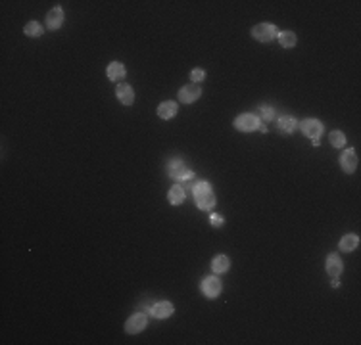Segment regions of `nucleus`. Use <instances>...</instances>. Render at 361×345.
Wrapping results in <instances>:
<instances>
[{
    "label": "nucleus",
    "instance_id": "obj_2",
    "mask_svg": "<svg viewBox=\"0 0 361 345\" xmlns=\"http://www.w3.org/2000/svg\"><path fill=\"white\" fill-rule=\"evenodd\" d=\"M279 35V29L275 27L273 23H260V25H255L252 29V37L255 40H260V42H269V40H273L275 37Z\"/></svg>",
    "mask_w": 361,
    "mask_h": 345
},
{
    "label": "nucleus",
    "instance_id": "obj_22",
    "mask_svg": "<svg viewBox=\"0 0 361 345\" xmlns=\"http://www.w3.org/2000/svg\"><path fill=\"white\" fill-rule=\"evenodd\" d=\"M329 140H331V144L334 148H342V146L346 144V134L342 133V131H332V133L329 134Z\"/></svg>",
    "mask_w": 361,
    "mask_h": 345
},
{
    "label": "nucleus",
    "instance_id": "obj_14",
    "mask_svg": "<svg viewBox=\"0 0 361 345\" xmlns=\"http://www.w3.org/2000/svg\"><path fill=\"white\" fill-rule=\"evenodd\" d=\"M106 75L110 81H123L125 75H127V71H125V66L121 62H112L106 69Z\"/></svg>",
    "mask_w": 361,
    "mask_h": 345
},
{
    "label": "nucleus",
    "instance_id": "obj_23",
    "mask_svg": "<svg viewBox=\"0 0 361 345\" xmlns=\"http://www.w3.org/2000/svg\"><path fill=\"white\" fill-rule=\"evenodd\" d=\"M204 79H205L204 69H192V71H190V81H192L194 85H200Z\"/></svg>",
    "mask_w": 361,
    "mask_h": 345
},
{
    "label": "nucleus",
    "instance_id": "obj_25",
    "mask_svg": "<svg viewBox=\"0 0 361 345\" xmlns=\"http://www.w3.org/2000/svg\"><path fill=\"white\" fill-rule=\"evenodd\" d=\"M260 115H262L264 121H271V119L275 117V109L273 107H269V105H264V107L260 109Z\"/></svg>",
    "mask_w": 361,
    "mask_h": 345
},
{
    "label": "nucleus",
    "instance_id": "obj_1",
    "mask_svg": "<svg viewBox=\"0 0 361 345\" xmlns=\"http://www.w3.org/2000/svg\"><path fill=\"white\" fill-rule=\"evenodd\" d=\"M260 125H262V121L254 113H242L234 119V129L242 131V133H252L255 129H260Z\"/></svg>",
    "mask_w": 361,
    "mask_h": 345
},
{
    "label": "nucleus",
    "instance_id": "obj_20",
    "mask_svg": "<svg viewBox=\"0 0 361 345\" xmlns=\"http://www.w3.org/2000/svg\"><path fill=\"white\" fill-rule=\"evenodd\" d=\"M277 37H279V42H281V46L283 48L296 46V35H294L292 31H283V33H279Z\"/></svg>",
    "mask_w": 361,
    "mask_h": 345
},
{
    "label": "nucleus",
    "instance_id": "obj_10",
    "mask_svg": "<svg viewBox=\"0 0 361 345\" xmlns=\"http://www.w3.org/2000/svg\"><path fill=\"white\" fill-rule=\"evenodd\" d=\"M196 205L202 211H212L215 205V194L212 190H205L202 194H196Z\"/></svg>",
    "mask_w": 361,
    "mask_h": 345
},
{
    "label": "nucleus",
    "instance_id": "obj_4",
    "mask_svg": "<svg viewBox=\"0 0 361 345\" xmlns=\"http://www.w3.org/2000/svg\"><path fill=\"white\" fill-rule=\"evenodd\" d=\"M300 127H302L303 134H305L307 138H312V140H319V138H321L323 123L319 119H305V121L300 123Z\"/></svg>",
    "mask_w": 361,
    "mask_h": 345
},
{
    "label": "nucleus",
    "instance_id": "obj_16",
    "mask_svg": "<svg viewBox=\"0 0 361 345\" xmlns=\"http://www.w3.org/2000/svg\"><path fill=\"white\" fill-rule=\"evenodd\" d=\"M277 127H279V131L284 134H290L296 131V127H298V121L294 119L292 115H283V117H279V121H277Z\"/></svg>",
    "mask_w": 361,
    "mask_h": 345
},
{
    "label": "nucleus",
    "instance_id": "obj_18",
    "mask_svg": "<svg viewBox=\"0 0 361 345\" xmlns=\"http://www.w3.org/2000/svg\"><path fill=\"white\" fill-rule=\"evenodd\" d=\"M357 246H359V236H357V234H346V236L340 240V244H338L340 251H346V253L357 249Z\"/></svg>",
    "mask_w": 361,
    "mask_h": 345
},
{
    "label": "nucleus",
    "instance_id": "obj_5",
    "mask_svg": "<svg viewBox=\"0 0 361 345\" xmlns=\"http://www.w3.org/2000/svg\"><path fill=\"white\" fill-rule=\"evenodd\" d=\"M221 290H223V286H221V280L217 276H205L202 280V292H204L205 297L214 299L221 294Z\"/></svg>",
    "mask_w": 361,
    "mask_h": 345
},
{
    "label": "nucleus",
    "instance_id": "obj_21",
    "mask_svg": "<svg viewBox=\"0 0 361 345\" xmlns=\"http://www.w3.org/2000/svg\"><path fill=\"white\" fill-rule=\"evenodd\" d=\"M23 33L27 35V37H40L42 35V25H40L39 21H29L25 27H23Z\"/></svg>",
    "mask_w": 361,
    "mask_h": 345
},
{
    "label": "nucleus",
    "instance_id": "obj_7",
    "mask_svg": "<svg viewBox=\"0 0 361 345\" xmlns=\"http://www.w3.org/2000/svg\"><path fill=\"white\" fill-rule=\"evenodd\" d=\"M116 96L123 105H131L135 102V90L129 83H119L116 86Z\"/></svg>",
    "mask_w": 361,
    "mask_h": 345
},
{
    "label": "nucleus",
    "instance_id": "obj_8",
    "mask_svg": "<svg viewBox=\"0 0 361 345\" xmlns=\"http://www.w3.org/2000/svg\"><path fill=\"white\" fill-rule=\"evenodd\" d=\"M340 165H342V169H344V172H350V175L357 169V153H355L353 148H348L346 152L342 153Z\"/></svg>",
    "mask_w": 361,
    "mask_h": 345
},
{
    "label": "nucleus",
    "instance_id": "obj_17",
    "mask_svg": "<svg viewBox=\"0 0 361 345\" xmlns=\"http://www.w3.org/2000/svg\"><path fill=\"white\" fill-rule=\"evenodd\" d=\"M231 268V259L227 255H215L214 261H212V270L215 274H223Z\"/></svg>",
    "mask_w": 361,
    "mask_h": 345
},
{
    "label": "nucleus",
    "instance_id": "obj_12",
    "mask_svg": "<svg viewBox=\"0 0 361 345\" xmlns=\"http://www.w3.org/2000/svg\"><path fill=\"white\" fill-rule=\"evenodd\" d=\"M186 169H188V167L185 165V161L179 159V157H173V159L167 161V175H169L171 179H175V181L181 179V175H183Z\"/></svg>",
    "mask_w": 361,
    "mask_h": 345
},
{
    "label": "nucleus",
    "instance_id": "obj_15",
    "mask_svg": "<svg viewBox=\"0 0 361 345\" xmlns=\"http://www.w3.org/2000/svg\"><path fill=\"white\" fill-rule=\"evenodd\" d=\"M177 111H179V105H177V102H164V104L158 105V117L160 119H171V117H175Z\"/></svg>",
    "mask_w": 361,
    "mask_h": 345
},
{
    "label": "nucleus",
    "instance_id": "obj_26",
    "mask_svg": "<svg viewBox=\"0 0 361 345\" xmlns=\"http://www.w3.org/2000/svg\"><path fill=\"white\" fill-rule=\"evenodd\" d=\"M223 222H225V219L219 215V213H212L210 215V224L212 226H215V228H219V226H223Z\"/></svg>",
    "mask_w": 361,
    "mask_h": 345
},
{
    "label": "nucleus",
    "instance_id": "obj_19",
    "mask_svg": "<svg viewBox=\"0 0 361 345\" xmlns=\"http://www.w3.org/2000/svg\"><path fill=\"white\" fill-rule=\"evenodd\" d=\"M167 200H169L171 205H181V203L185 201V188H183L181 184H175V186L169 190V194H167Z\"/></svg>",
    "mask_w": 361,
    "mask_h": 345
},
{
    "label": "nucleus",
    "instance_id": "obj_24",
    "mask_svg": "<svg viewBox=\"0 0 361 345\" xmlns=\"http://www.w3.org/2000/svg\"><path fill=\"white\" fill-rule=\"evenodd\" d=\"M205 190H212V184H210L208 181H198L194 186H192L194 196H196V194H202V192H205Z\"/></svg>",
    "mask_w": 361,
    "mask_h": 345
},
{
    "label": "nucleus",
    "instance_id": "obj_6",
    "mask_svg": "<svg viewBox=\"0 0 361 345\" xmlns=\"http://www.w3.org/2000/svg\"><path fill=\"white\" fill-rule=\"evenodd\" d=\"M200 94H202V88H200V85H194V83H190V85L183 86L181 90H179V100L183 102V104H192V102H196L198 98H200Z\"/></svg>",
    "mask_w": 361,
    "mask_h": 345
},
{
    "label": "nucleus",
    "instance_id": "obj_11",
    "mask_svg": "<svg viewBox=\"0 0 361 345\" xmlns=\"http://www.w3.org/2000/svg\"><path fill=\"white\" fill-rule=\"evenodd\" d=\"M62 23H64V10L60 8V6H56V8H52L46 14V25H48V29H52V31H58L60 27H62Z\"/></svg>",
    "mask_w": 361,
    "mask_h": 345
},
{
    "label": "nucleus",
    "instance_id": "obj_13",
    "mask_svg": "<svg viewBox=\"0 0 361 345\" xmlns=\"http://www.w3.org/2000/svg\"><path fill=\"white\" fill-rule=\"evenodd\" d=\"M327 272L331 278H338L342 272V259L338 253H329L327 257Z\"/></svg>",
    "mask_w": 361,
    "mask_h": 345
},
{
    "label": "nucleus",
    "instance_id": "obj_27",
    "mask_svg": "<svg viewBox=\"0 0 361 345\" xmlns=\"http://www.w3.org/2000/svg\"><path fill=\"white\" fill-rule=\"evenodd\" d=\"M331 286H332V288H338V286H340V282H338V280H336V278H332Z\"/></svg>",
    "mask_w": 361,
    "mask_h": 345
},
{
    "label": "nucleus",
    "instance_id": "obj_3",
    "mask_svg": "<svg viewBox=\"0 0 361 345\" xmlns=\"http://www.w3.org/2000/svg\"><path fill=\"white\" fill-rule=\"evenodd\" d=\"M148 326V316L146 313H135V315L125 322V332L127 334H138Z\"/></svg>",
    "mask_w": 361,
    "mask_h": 345
},
{
    "label": "nucleus",
    "instance_id": "obj_9",
    "mask_svg": "<svg viewBox=\"0 0 361 345\" xmlns=\"http://www.w3.org/2000/svg\"><path fill=\"white\" fill-rule=\"evenodd\" d=\"M173 303H169V301H158V303H154L152 305V309H150V313H152V316H156V318H169V316L173 315Z\"/></svg>",
    "mask_w": 361,
    "mask_h": 345
}]
</instances>
